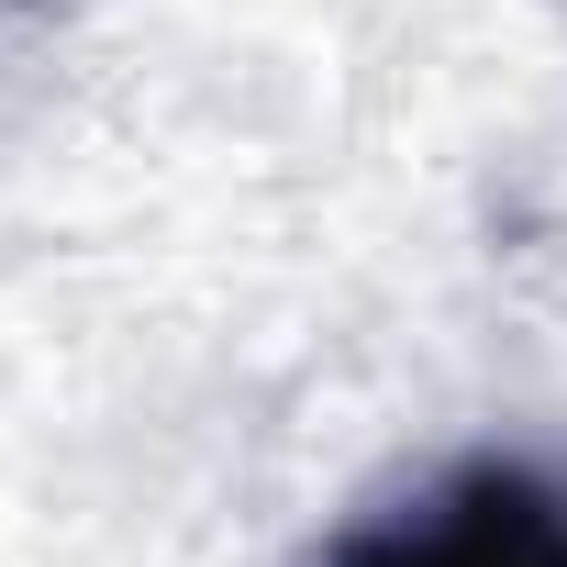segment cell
<instances>
[{"instance_id": "1", "label": "cell", "mask_w": 567, "mask_h": 567, "mask_svg": "<svg viewBox=\"0 0 567 567\" xmlns=\"http://www.w3.org/2000/svg\"><path fill=\"white\" fill-rule=\"evenodd\" d=\"M334 567H567V478L523 456H478L434 478L412 512L357 523Z\"/></svg>"}]
</instances>
